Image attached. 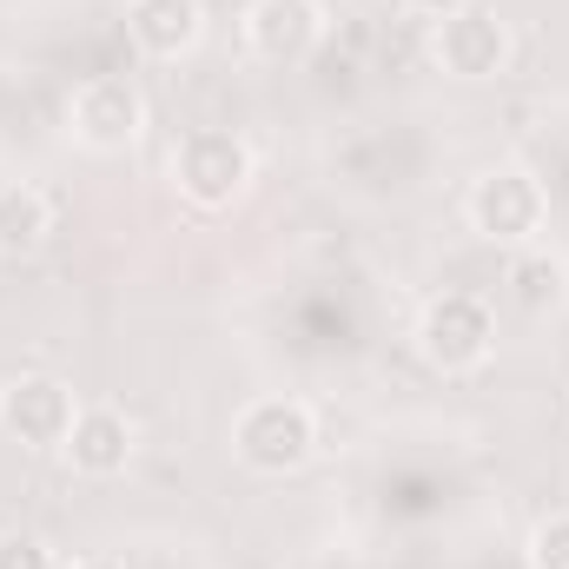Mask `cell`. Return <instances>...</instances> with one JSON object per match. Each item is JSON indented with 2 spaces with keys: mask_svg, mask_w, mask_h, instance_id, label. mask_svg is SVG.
Instances as JSON below:
<instances>
[{
  "mask_svg": "<svg viewBox=\"0 0 569 569\" xmlns=\"http://www.w3.org/2000/svg\"><path fill=\"white\" fill-rule=\"evenodd\" d=\"M53 239V199L33 179H0V259H27Z\"/></svg>",
  "mask_w": 569,
  "mask_h": 569,
  "instance_id": "12",
  "label": "cell"
},
{
  "mask_svg": "<svg viewBox=\"0 0 569 569\" xmlns=\"http://www.w3.org/2000/svg\"><path fill=\"white\" fill-rule=\"evenodd\" d=\"M463 219H470L477 239L517 252V246H537V232H543V219H550V192H543V179L523 172V166H490L483 179H470Z\"/></svg>",
  "mask_w": 569,
  "mask_h": 569,
  "instance_id": "3",
  "label": "cell"
},
{
  "mask_svg": "<svg viewBox=\"0 0 569 569\" xmlns=\"http://www.w3.org/2000/svg\"><path fill=\"white\" fill-rule=\"evenodd\" d=\"M325 40V7L318 0H252L246 7V47L266 67H298Z\"/></svg>",
  "mask_w": 569,
  "mask_h": 569,
  "instance_id": "8",
  "label": "cell"
},
{
  "mask_svg": "<svg viewBox=\"0 0 569 569\" xmlns=\"http://www.w3.org/2000/svg\"><path fill=\"white\" fill-rule=\"evenodd\" d=\"M127 40L146 60H186L206 40V7L199 0H127Z\"/></svg>",
  "mask_w": 569,
  "mask_h": 569,
  "instance_id": "10",
  "label": "cell"
},
{
  "mask_svg": "<svg viewBox=\"0 0 569 569\" xmlns=\"http://www.w3.org/2000/svg\"><path fill=\"white\" fill-rule=\"evenodd\" d=\"M411 13H425V20H450V13H463L470 0H405Z\"/></svg>",
  "mask_w": 569,
  "mask_h": 569,
  "instance_id": "15",
  "label": "cell"
},
{
  "mask_svg": "<svg viewBox=\"0 0 569 569\" xmlns=\"http://www.w3.org/2000/svg\"><path fill=\"white\" fill-rule=\"evenodd\" d=\"M67 127L87 152H127L146 140V93L120 73H93L67 100Z\"/></svg>",
  "mask_w": 569,
  "mask_h": 569,
  "instance_id": "5",
  "label": "cell"
},
{
  "mask_svg": "<svg viewBox=\"0 0 569 569\" xmlns=\"http://www.w3.org/2000/svg\"><path fill=\"white\" fill-rule=\"evenodd\" d=\"M530 569H569V510H557V517H543L537 530H530Z\"/></svg>",
  "mask_w": 569,
  "mask_h": 569,
  "instance_id": "13",
  "label": "cell"
},
{
  "mask_svg": "<svg viewBox=\"0 0 569 569\" xmlns=\"http://www.w3.org/2000/svg\"><path fill=\"white\" fill-rule=\"evenodd\" d=\"M252 172H259V159H252L246 133H232V127H192L186 140L172 146V186H179L199 212L239 206L246 186H252Z\"/></svg>",
  "mask_w": 569,
  "mask_h": 569,
  "instance_id": "2",
  "label": "cell"
},
{
  "mask_svg": "<svg viewBox=\"0 0 569 569\" xmlns=\"http://www.w3.org/2000/svg\"><path fill=\"white\" fill-rule=\"evenodd\" d=\"M0 569H60V557H53L47 537H33V530H7V537H0Z\"/></svg>",
  "mask_w": 569,
  "mask_h": 569,
  "instance_id": "14",
  "label": "cell"
},
{
  "mask_svg": "<svg viewBox=\"0 0 569 569\" xmlns=\"http://www.w3.org/2000/svg\"><path fill=\"white\" fill-rule=\"evenodd\" d=\"M510 20L497 13V7H463V13H450V20H437V33H430V60L450 73V80H497L503 67H510Z\"/></svg>",
  "mask_w": 569,
  "mask_h": 569,
  "instance_id": "6",
  "label": "cell"
},
{
  "mask_svg": "<svg viewBox=\"0 0 569 569\" xmlns=\"http://www.w3.org/2000/svg\"><path fill=\"white\" fill-rule=\"evenodd\" d=\"M418 351H425L430 371H443V378L477 371L497 351V311H490V298H477V291H437L418 311Z\"/></svg>",
  "mask_w": 569,
  "mask_h": 569,
  "instance_id": "4",
  "label": "cell"
},
{
  "mask_svg": "<svg viewBox=\"0 0 569 569\" xmlns=\"http://www.w3.org/2000/svg\"><path fill=\"white\" fill-rule=\"evenodd\" d=\"M67 569H127V563H113V557H80V563H67Z\"/></svg>",
  "mask_w": 569,
  "mask_h": 569,
  "instance_id": "16",
  "label": "cell"
},
{
  "mask_svg": "<svg viewBox=\"0 0 569 569\" xmlns=\"http://www.w3.org/2000/svg\"><path fill=\"white\" fill-rule=\"evenodd\" d=\"M318 450V411L305 398H252L232 418V457L252 477H291Z\"/></svg>",
  "mask_w": 569,
  "mask_h": 569,
  "instance_id": "1",
  "label": "cell"
},
{
  "mask_svg": "<svg viewBox=\"0 0 569 569\" xmlns=\"http://www.w3.org/2000/svg\"><path fill=\"white\" fill-rule=\"evenodd\" d=\"M133 450H140V430H133V418L120 405H80V418H73L67 443H60V457L80 477H120L133 463Z\"/></svg>",
  "mask_w": 569,
  "mask_h": 569,
  "instance_id": "9",
  "label": "cell"
},
{
  "mask_svg": "<svg viewBox=\"0 0 569 569\" xmlns=\"http://www.w3.org/2000/svg\"><path fill=\"white\" fill-rule=\"evenodd\" d=\"M73 418H80L73 391L60 378H47V371H27V378L0 385V430L13 443H27V450H60Z\"/></svg>",
  "mask_w": 569,
  "mask_h": 569,
  "instance_id": "7",
  "label": "cell"
},
{
  "mask_svg": "<svg viewBox=\"0 0 569 569\" xmlns=\"http://www.w3.org/2000/svg\"><path fill=\"white\" fill-rule=\"evenodd\" d=\"M503 284H510V298H517L530 318H550V311L569 305V259L550 252V246H517Z\"/></svg>",
  "mask_w": 569,
  "mask_h": 569,
  "instance_id": "11",
  "label": "cell"
}]
</instances>
